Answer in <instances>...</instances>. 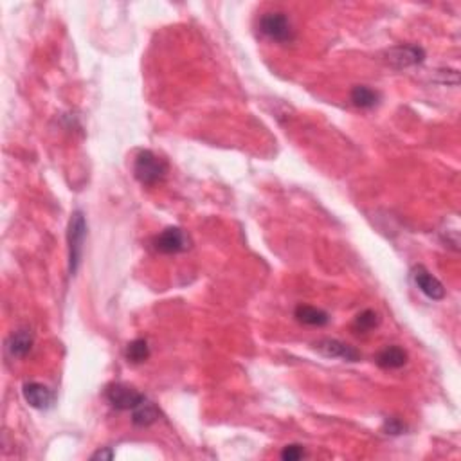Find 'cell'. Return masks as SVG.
Returning a JSON list of instances; mask_svg holds the SVG:
<instances>
[{
	"mask_svg": "<svg viewBox=\"0 0 461 461\" xmlns=\"http://www.w3.org/2000/svg\"><path fill=\"white\" fill-rule=\"evenodd\" d=\"M87 220H85L83 211L76 209L69 220V231H67V243H69V270L74 276L81 265L83 258L85 240H87Z\"/></svg>",
	"mask_w": 461,
	"mask_h": 461,
	"instance_id": "6da1fadb",
	"label": "cell"
},
{
	"mask_svg": "<svg viewBox=\"0 0 461 461\" xmlns=\"http://www.w3.org/2000/svg\"><path fill=\"white\" fill-rule=\"evenodd\" d=\"M168 173V162L152 150H141L133 161V175L142 186H155L162 182Z\"/></svg>",
	"mask_w": 461,
	"mask_h": 461,
	"instance_id": "7a4b0ae2",
	"label": "cell"
},
{
	"mask_svg": "<svg viewBox=\"0 0 461 461\" xmlns=\"http://www.w3.org/2000/svg\"><path fill=\"white\" fill-rule=\"evenodd\" d=\"M260 33L278 44H288L294 40V27L285 13L269 11L260 18Z\"/></svg>",
	"mask_w": 461,
	"mask_h": 461,
	"instance_id": "3957f363",
	"label": "cell"
},
{
	"mask_svg": "<svg viewBox=\"0 0 461 461\" xmlns=\"http://www.w3.org/2000/svg\"><path fill=\"white\" fill-rule=\"evenodd\" d=\"M105 396H107L108 403L112 406L117 411H133V409L141 406L146 400V396L142 393H139L135 387L126 386L123 382L110 384V386L105 389Z\"/></svg>",
	"mask_w": 461,
	"mask_h": 461,
	"instance_id": "277c9868",
	"label": "cell"
},
{
	"mask_svg": "<svg viewBox=\"0 0 461 461\" xmlns=\"http://www.w3.org/2000/svg\"><path fill=\"white\" fill-rule=\"evenodd\" d=\"M154 249L161 254H179L189 249V238L180 227H166L154 238Z\"/></svg>",
	"mask_w": 461,
	"mask_h": 461,
	"instance_id": "5b68a950",
	"label": "cell"
},
{
	"mask_svg": "<svg viewBox=\"0 0 461 461\" xmlns=\"http://www.w3.org/2000/svg\"><path fill=\"white\" fill-rule=\"evenodd\" d=\"M425 60V51L413 44L406 46H396L387 51V62L396 69H406V67L420 65Z\"/></svg>",
	"mask_w": 461,
	"mask_h": 461,
	"instance_id": "8992f818",
	"label": "cell"
},
{
	"mask_svg": "<svg viewBox=\"0 0 461 461\" xmlns=\"http://www.w3.org/2000/svg\"><path fill=\"white\" fill-rule=\"evenodd\" d=\"M316 352L328 359H342L348 362H359L361 361V352L355 349L354 346L345 345V342L337 341V339H321L314 345Z\"/></svg>",
	"mask_w": 461,
	"mask_h": 461,
	"instance_id": "52a82bcc",
	"label": "cell"
},
{
	"mask_svg": "<svg viewBox=\"0 0 461 461\" xmlns=\"http://www.w3.org/2000/svg\"><path fill=\"white\" fill-rule=\"evenodd\" d=\"M22 395L24 400L29 403L31 408L40 409V411H47L56 402V395L47 386L40 382H25L22 387Z\"/></svg>",
	"mask_w": 461,
	"mask_h": 461,
	"instance_id": "ba28073f",
	"label": "cell"
},
{
	"mask_svg": "<svg viewBox=\"0 0 461 461\" xmlns=\"http://www.w3.org/2000/svg\"><path fill=\"white\" fill-rule=\"evenodd\" d=\"M411 276H413V281H415V285L420 288V292H424L429 300H434V301L443 300L445 298L443 285H441L440 279L434 278V276H432L431 272L425 269V267L416 265L415 269L411 270Z\"/></svg>",
	"mask_w": 461,
	"mask_h": 461,
	"instance_id": "9c48e42d",
	"label": "cell"
},
{
	"mask_svg": "<svg viewBox=\"0 0 461 461\" xmlns=\"http://www.w3.org/2000/svg\"><path fill=\"white\" fill-rule=\"evenodd\" d=\"M375 362L382 370H400L408 364V352L400 346H386L382 352H378Z\"/></svg>",
	"mask_w": 461,
	"mask_h": 461,
	"instance_id": "30bf717a",
	"label": "cell"
},
{
	"mask_svg": "<svg viewBox=\"0 0 461 461\" xmlns=\"http://www.w3.org/2000/svg\"><path fill=\"white\" fill-rule=\"evenodd\" d=\"M33 348V333L29 330H18L8 341V352L13 359H24Z\"/></svg>",
	"mask_w": 461,
	"mask_h": 461,
	"instance_id": "8fae6325",
	"label": "cell"
},
{
	"mask_svg": "<svg viewBox=\"0 0 461 461\" xmlns=\"http://www.w3.org/2000/svg\"><path fill=\"white\" fill-rule=\"evenodd\" d=\"M294 316L301 324H307V326H324L330 323V316L326 312L310 307V305H300L295 308Z\"/></svg>",
	"mask_w": 461,
	"mask_h": 461,
	"instance_id": "7c38bea8",
	"label": "cell"
},
{
	"mask_svg": "<svg viewBox=\"0 0 461 461\" xmlns=\"http://www.w3.org/2000/svg\"><path fill=\"white\" fill-rule=\"evenodd\" d=\"M349 100L357 108H364V110H370V108L377 107L378 101H380V94H378L375 88L366 87V85H357V87L352 88V94H349Z\"/></svg>",
	"mask_w": 461,
	"mask_h": 461,
	"instance_id": "4fadbf2b",
	"label": "cell"
},
{
	"mask_svg": "<svg viewBox=\"0 0 461 461\" xmlns=\"http://www.w3.org/2000/svg\"><path fill=\"white\" fill-rule=\"evenodd\" d=\"M159 416H161V413L155 408V403L146 399L141 406H138V408L132 411V422L133 425H138V427H148V425L157 422Z\"/></svg>",
	"mask_w": 461,
	"mask_h": 461,
	"instance_id": "5bb4252c",
	"label": "cell"
},
{
	"mask_svg": "<svg viewBox=\"0 0 461 461\" xmlns=\"http://www.w3.org/2000/svg\"><path fill=\"white\" fill-rule=\"evenodd\" d=\"M125 355L126 361L132 364H142L150 359V346H148L146 339H135L126 346Z\"/></svg>",
	"mask_w": 461,
	"mask_h": 461,
	"instance_id": "9a60e30c",
	"label": "cell"
},
{
	"mask_svg": "<svg viewBox=\"0 0 461 461\" xmlns=\"http://www.w3.org/2000/svg\"><path fill=\"white\" fill-rule=\"evenodd\" d=\"M378 323H380V317H378L377 312L368 308V310L361 312V314L355 317L352 328H354L355 333H368L371 332L375 326H378Z\"/></svg>",
	"mask_w": 461,
	"mask_h": 461,
	"instance_id": "2e32d148",
	"label": "cell"
},
{
	"mask_svg": "<svg viewBox=\"0 0 461 461\" xmlns=\"http://www.w3.org/2000/svg\"><path fill=\"white\" fill-rule=\"evenodd\" d=\"M305 449L303 445H287L285 449L281 450V460L285 461H300L301 457H305Z\"/></svg>",
	"mask_w": 461,
	"mask_h": 461,
	"instance_id": "e0dca14e",
	"label": "cell"
},
{
	"mask_svg": "<svg viewBox=\"0 0 461 461\" xmlns=\"http://www.w3.org/2000/svg\"><path fill=\"white\" fill-rule=\"evenodd\" d=\"M384 431L391 434V436H399V434L406 432V424L399 418H387L384 422Z\"/></svg>",
	"mask_w": 461,
	"mask_h": 461,
	"instance_id": "ac0fdd59",
	"label": "cell"
},
{
	"mask_svg": "<svg viewBox=\"0 0 461 461\" xmlns=\"http://www.w3.org/2000/svg\"><path fill=\"white\" fill-rule=\"evenodd\" d=\"M114 457V450L110 449V447H105V449H100L98 450V453H94L91 456V460L92 461H98V460H107V461H110Z\"/></svg>",
	"mask_w": 461,
	"mask_h": 461,
	"instance_id": "d6986e66",
	"label": "cell"
}]
</instances>
